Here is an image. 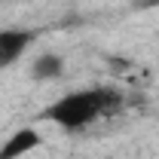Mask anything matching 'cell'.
Masks as SVG:
<instances>
[{
	"label": "cell",
	"mask_w": 159,
	"mask_h": 159,
	"mask_svg": "<svg viewBox=\"0 0 159 159\" xmlns=\"http://www.w3.org/2000/svg\"><path fill=\"white\" fill-rule=\"evenodd\" d=\"M159 0H135V9H150V6H156Z\"/></svg>",
	"instance_id": "5b68a950"
},
{
	"label": "cell",
	"mask_w": 159,
	"mask_h": 159,
	"mask_svg": "<svg viewBox=\"0 0 159 159\" xmlns=\"http://www.w3.org/2000/svg\"><path fill=\"white\" fill-rule=\"evenodd\" d=\"M122 107V95L110 86H101V89H80L58 98L52 107L43 110V119L49 122H58L61 129H83L89 122H95L104 113H113Z\"/></svg>",
	"instance_id": "6da1fadb"
},
{
	"label": "cell",
	"mask_w": 159,
	"mask_h": 159,
	"mask_svg": "<svg viewBox=\"0 0 159 159\" xmlns=\"http://www.w3.org/2000/svg\"><path fill=\"white\" fill-rule=\"evenodd\" d=\"M31 43H34L31 31H0V67L19 61Z\"/></svg>",
	"instance_id": "3957f363"
},
{
	"label": "cell",
	"mask_w": 159,
	"mask_h": 159,
	"mask_svg": "<svg viewBox=\"0 0 159 159\" xmlns=\"http://www.w3.org/2000/svg\"><path fill=\"white\" fill-rule=\"evenodd\" d=\"M40 132L37 129H19V132H12L9 138L3 141V147H0V159H21L25 153H31V150H37L40 147Z\"/></svg>",
	"instance_id": "7a4b0ae2"
},
{
	"label": "cell",
	"mask_w": 159,
	"mask_h": 159,
	"mask_svg": "<svg viewBox=\"0 0 159 159\" xmlns=\"http://www.w3.org/2000/svg\"><path fill=\"white\" fill-rule=\"evenodd\" d=\"M31 74H34V80H40V83H46V80H58L61 74H64V58L55 55V52H43V55L34 58Z\"/></svg>",
	"instance_id": "277c9868"
}]
</instances>
